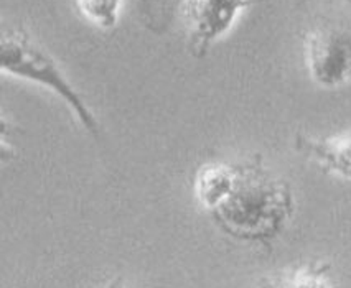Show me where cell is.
I'll list each match as a JSON object with an SVG mask.
<instances>
[{"instance_id":"1","label":"cell","mask_w":351,"mask_h":288,"mask_svg":"<svg viewBox=\"0 0 351 288\" xmlns=\"http://www.w3.org/2000/svg\"><path fill=\"white\" fill-rule=\"evenodd\" d=\"M195 194L223 233L259 244L279 237L295 209L292 188L269 172L261 155L205 165L195 178Z\"/></svg>"},{"instance_id":"2","label":"cell","mask_w":351,"mask_h":288,"mask_svg":"<svg viewBox=\"0 0 351 288\" xmlns=\"http://www.w3.org/2000/svg\"><path fill=\"white\" fill-rule=\"evenodd\" d=\"M305 63L313 83L337 89L351 81V0H300Z\"/></svg>"},{"instance_id":"3","label":"cell","mask_w":351,"mask_h":288,"mask_svg":"<svg viewBox=\"0 0 351 288\" xmlns=\"http://www.w3.org/2000/svg\"><path fill=\"white\" fill-rule=\"evenodd\" d=\"M0 70L14 78L38 84L68 105L77 124L96 142L101 140V125L83 94L69 83L55 58L43 50L22 28L5 30L0 40Z\"/></svg>"},{"instance_id":"4","label":"cell","mask_w":351,"mask_h":288,"mask_svg":"<svg viewBox=\"0 0 351 288\" xmlns=\"http://www.w3.org/2000/svg\"><path fill=\"white\" fill-rule=\"evenodd\" d=\"M263 0H182L178 14L189 27V47L203 58L213 43L231 31L239 15Z\"/></svg>"},{"instance_id":"5","label":"cell","mask_w":351,"mask_h":288,"mask_svg":"<svg viewBox=\"0 0 351 288\" xmlns=\"http://www.w3.org/2000/svg\"><path fill=\"white\" fill-rule=\"evenodd\" d=\"M295 148L313 158L325 172L351 178V132L330 139H313L297 133Z\"/></svg>"},{"instance_id":"6","label":"cell","mask_w":351,"mask_h":288,"mask_svg":"<svg viewBox=\"0 0 351 288\" xmlns=\"http://www.w3.org/2000/svg\"><path fill=\"white\" fill-rule=\"evenodd\" d=\"M263 288H335L328 263L310 262L280 272L264 283Z\"/></svg>"},{"instance_id":"7","label":"cell","mask_w":351,"mask_h":288,"mask_svg":"<svg viewBox=\"0 0 351 288\" xmlns=\"http://www.w3.org/2000/svg\"><path fill=\"white\" fill-rule=\"evenodd\" d=\"M142 23L154 34L169 30L175 14L180 10L182 0H134Z\"/></svg>"},{"instance_id":"8","label":"cell","mask_w":351,"mask_h":288,"mask_svg":"<svg viewBox=\"0 0 351 288\" xmlns=\"http://www.w3.org/2000/svg\"><path fill=\"white\" fill-rule=\"evenodd\" d=\"M77 9L93 25L109 30L117 25L121 0H76Z\"/></svg>"},{"instance_id":"9","label":"cell","mask_w":351,"mask_h":288,"mask_svg":"<svg viewBox=\"0 0 351 288\" xmlns=\"http://www.w3.org/2000/svg\"><path fill=\"white\" fill-rule=\"evenodd\" d=\"M106 288H128V287L124 285V282H122V280H114V282L109 283Z\"/></svg>"}]
</instances>
